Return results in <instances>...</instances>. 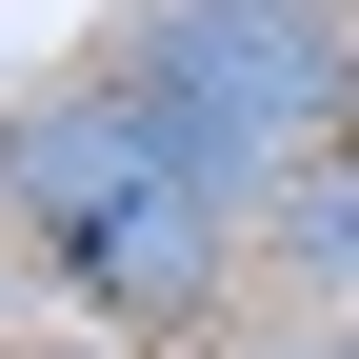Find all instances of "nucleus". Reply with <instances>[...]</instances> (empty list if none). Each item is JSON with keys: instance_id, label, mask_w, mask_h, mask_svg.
Instances as JSON below:
<instances>
[{"instance_id": "2", "label": "nucleus", "mask_w": 359, "mask_h": 359, "mask_svg": "<svg viewBox=\"0 0 359 359\" xmlns=\"http://www.w3.org/2000/svg\"><path fill=\"white\" fill-rule=\"evenodd\" d=\"M160 180H200V160H180L120 80H60V100H20V120H0V219H20V240H60V259L100 240L120 200H160Z\"/></svg>"}, {"instance_id": "1", "label": "nucleus", "mask_w": 359, "mask_h": 359, "mask_svg": "<svg viewBox=\"0 0 359 359\" xmlns=\"http://www.w3.org/2000/svg\"><path fill=\"white\" fill-rule=\"evenodd\" d=\"M100 80L219 180V200H259V180H299L320 140H359V40H339V0H140Z\"/></svg>"}, {"instance_id": "3", "label": "nucleus", "mask_w": 359, "mask_h": 359, "mask_svg": "<svg viewBox=\"0 0 359 359\" xmlns=\"http://www.w3.org/2000/svg\"><path fill=\"white\" fill-rule=\"evenodd\" d=\"M219 259H240V200H219V180H160V200H120L100 240H80V280H100V320H200L219 299Z\"/></svg>"}, {"instance_id": "4", "label": "nucleus", "mask_w": 359, "mask_h": 359, "mask_svg": "<svg viewBox=\"0 0 359 359\" xmlns=\"http://www.w3.org/2000/svg\"><path fill=\"white\" fill-rule=\"evenodd\" d=\"M259 240H280V259H299L320 299H359V180H299V200L259 219Z\"/></svg>"}]
</instances>
